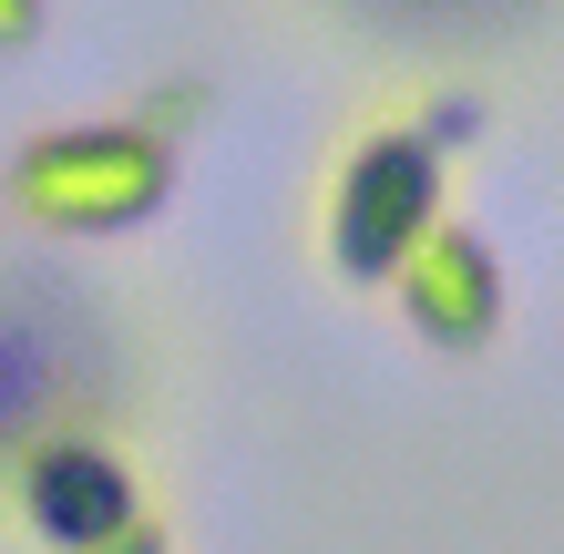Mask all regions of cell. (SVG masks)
<instances>
[{
    "instance_id": "cell-4",
    "label": "cell",
    "mask_w": 564,
    "mask_h": 554,
    "mask_svg": "<svg viewBox=\"0 0 564 554\" xmlns=\"http://www.w3.org/2000/svg\"><path fill=\"white\" fill-rule=\"evenodd\" d=\"M401 318L421 349H442V360H482L492 339H503V257L473 216H442L431 226V247L401 268Z\"/></svg>"
},
{
    "instance_id": "cell-3",
    "label": "cell",
    "mask_w": 564,
    "mask_h": 554,
    "mask_svg": "<svg viewBox=\"0 0 564 554\" xmlns=\"http://www.w3.org/2000/svg\"><path fill=\"white\" fill-rule=\"evenodd\" d=\"M0 513L31 554H104L154 513V482L123 432H52L0 472Z\"/></svg>"
},
{
    "instance_id": "cell-6",
    "label": "cell",
    "mask_w": 564,
    "mask_h": 554,
    "mask_svg": "<svg viewBox=\"0 0 564 554\" xmlns=\"http://www.w3.org/2000/svg\"><path fill=\"white\" fill-rule=\"evenodd\" d=\"M104 554H175V534H164V513H144V524L123 534V544H104Z\"/></svg>"
},
{
    "instance_id": "cell-2",
    "label": "cell",
    "mask_w": 564,
    "mask_h": 554,
    "mask_svg": "<svg viewBox=\"0 0 564 554\" xmlns=\"http://www.w3.org/2000/svg\"><path fill=\"white\" fill-rule=\"evenodd\" d=\"M442 216H452V154L411 113H370L339 134L318 175V257L339 287H401V268L431 247Z\"/></svg>"
},
{
    "instance_id": "cell-1",
    "label": "cell",
    "mask_w": 564,
    "mask_h": 554,
    "mask_svg": "<svg viewBox=\"0 0 564 554\" xmlns=\"http://www.w3.org/2000/svg\"><path fill=\"white\" fill-rule=\"evenodd\" d=\"M206 93L175 83L154 93V104L134 113H93V123H42L11 175H0V195H11L21 226H42V237H134V226H154L164 206H175V165H185V123Z\"/></svg>"
},
{
    "instance_id": "cell-5",
    "label": "cell",
    "mask_w": 564,
    "mask_h": 554,
    "mask_svg": "<svg viewBox=\"0 0 564 554\" xmlns=\"http://www.w3.org/2000/svg\"><path fill=\"white\" fill-rule=\"evenodd\" d=\"M52 31V0H0V52H31Z\"/></svg>"
}]
</instances>
